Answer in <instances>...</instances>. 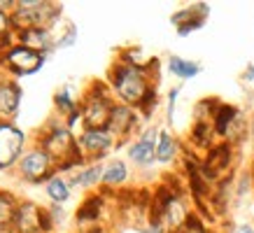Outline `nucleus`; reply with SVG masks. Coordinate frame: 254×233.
<instances>
[{
    "mask_svg": "<svg viewBox=\"0 0 254 233\" xmlns=\"http://www.w3.org/2000/svg\"><path fill=\"white\" fill-rule=\"evenodd\" d=\"M250 171H252V175H254V156H252V163H250Z\"/></svg>",
    "mask_w": 254,
    "mask_h": 233,
    "instance_id": "36",
    "label": "nucleus"
},
{
    "mask_svg": "<svg viewBox=\"0 0 254 233\" xmlns=\"http://www.w3.org/2000/svg\"><path fill=\"white\" fill-rule=\"evenodd\" d=\"M133 177L131 163L122 159V156H110L105 161V171H103V186L100 189H108V191H122L128 186Z\"/></svg>",
    "mask_w": 254,
    "mask_h": 233,
    "instance_id": "15",
    "label": "nucleus"
},
{
    "mask_svg": "<svg viewBox=\"0 0 254 233\" xmlns=\"http://www.w3.org/2000/svg\"><path fill=\"white\" fill-rule=\"evenodd\" d=\"M14 21H12V14L9 12H2L0 9V45L5 42V40L14 38Z\"/></svg>",
    "mask_w": 254,
    "mask_h": 233,
    "instance_id": "29",
    "label": "nucleus"
},
{
    "mask_svg": "<svg viewBox=\"0 0 254 233\" xmlns=\"http://www.w3.org/2000/svg\"><path fill=\"white\" fill-rule=\"evenodd\" d=\"M222 101L217 98V96H205V98H200L196 105H193V121H210L212 124V116L215 112L219 110Z\"/></svg>",
    "mask_w": 254,
    "mask_h": 233,
    "instance_id": "25",
    "label": "nucleus"
},
{
    "mask_svg": "<svg viewBox=\"0 0 254 233\" xmlns=\"http://www.w3.org/2000/svg\"><path fill=\"white\" fill-rule=\"evenodd\" d=\"M77 233H115V231H112L108 224H103V226H91V229H82V231H77Z\"/></svg>",
    "mask_w": 254,
    "mask_h": 233,
    "instance_id": "34",
    "label": "nucleus"
},
{
    "mask_svg": "<svg viewBox=\"0 0 254 233\" xmlns=\"http://www.w3.org/2000/svg\"><path fill=\"white\" fill-rule=\"evenodd\" d=\"M72 184H70L68 175H61V173H56L54 177L49 179L45 184V194L49 198V203H56V205H65V203L72 198Z\"/></svg>",
    "mask_w": 254,
    "mask_h": 233,
    "instance_id": "22",
    "label": "nucleus"
},
{
    "mask_svg": "<svg viewBox=\"0 0 254 233\" xmlns=\"http://www.w3.org/2000/svg\"><path fill=\"white\" fill-rule=\"evenodd\" d=\"M159 105H161V98H159V84H156V86H152L149 93L142 98V103L138 105V112L147 121V119H152V116H154V112L159 110Z\"/></svg>",
    "mask_w": 254,
    "mask_h": 233,
    "instance_id": "26",
    "label": "nucleus"
},
{
    "mask_svg": "<svg viewBox=\"0 0 254 233\" xmlns=\"http://www.w3.org/2000/svg\"><path fill=\"white\" fill-rule=\"evenodd\" d=\"M217 142V135H215V128L210 121H193L191 128H189V138H187V147L193 149L198 156H203L205 152L215 147Z\"/></svg>",
    "mask_w": 254,
    "mask_h": 233,
    "instance_id": "19",
    "label": "nucleus"
},
{
    "mask_svg": "<svg viewBox=\"0 0 254 233\" xmlns=\"http://www.w3.org/2000/svg\"><path fill=\"white\" fill-rule=\"evenodd\" d=\"M16 175L26 184H47L56 175V163L42 147L33 145L21 156V161L16 166Z\"/></svg>",
    "mask_w": 254,
    "mask_h": 233,
    "instance_id": "5",
    "label": "nucleus"
},
{
    "mask_svg": "<svg viewBox=\"0 0 254 233\" xmlns=\"http://www.w3.org/2000/svg\"><path fill=\"white\" fill-rule=\"evenodd\" d=\"M47 56L33 52L28 47H23L16 42L14 47H9L5 54H0V70L9 75V77H28V75H35L38 70L45 68Z\"/></svg>",
    "mask_w": 254,
    "mask_h": 233,
    "instance_id": "7",
    "label": "nucleus"
},
{
    "mask_svg": "<svg viewBox=\"0 0 254 233\" xmlns=\"http://www.w3.org/2000/svg\"><path fill=\"white\" fill-rule=\"evenodd\" d=\"M236 159H238V147L231 145V142H226V140H219L210 152L203 154V159H200V173H203V177L208 179L210 184H217L224 175L233 173Z\"/></svg>",
    "mask_w": 254,
    "mask_h": 233,
    "instance_id": "9",
    "label": "nucleus"
},
{
    "mask_svg": "<svg viewBox=\"0 0 254 233\" xmlns=\"http://www.w3.org/2000/svg\"><path fill=\"white\" fill-rule=\"evenodd\" d=\"M19 203H21V198H19L14 191L0 189V233H9Z\"/></svg>",
    "mask_w": 254,
    "mask_h": 233,
    "instance_id": "23",
    "label": "nucleus"
},
{
    "mask_svg": "<svg viewBox=\"0 0 254 233\" xmlns=\"http://www.w3.org/2000/svg\"><path fill=\"white\" fill-rule=\"evenodd\" d=\"M54 40H56V49H70V47H75V42H77V26L65 21L61 26V31L54 33Z\"/></svg>",
    "mask_w": 254,
    "mask_h": 233,
    "instance_id": "27",
    "label": "nucleus"
},
{
    "mask_svg": "<svg viewBox=\"0 0 254 233\" xmlns=\"http://www.w3.org/2000/svg\"><path fill=\"white\" fill-rule=\"evenodd\" d=\"M166 70L170 75L180 82H189V79L198 77L203 72V65L198 61H191V58H185V56H177V54H170L166 58Z\"/></svg>",
    "mask_w": 254,
    "mask_h": 233,
    "instance_id": "20",
    "label": "nucleus"
},
{
    "mask_svg": "<svg viewBox=\"0 0 254 233\" xmlns=\"http://www.w3.org/2000/svg\"><path fill=\"white\" fill-rule=\"evenodd\" d=\"M61 2L52 0H16V9L12 12L14 33L23 28H52L54 31L61 21Z\"/></svg>",
    "mask_w": 254,
    "mask_h": 233,
    "instance_id": "4",
    "label": "nucleus"
},
{
    "mask_svg": "<svg viewBox=\"0 0 254 233\" xmlns=\"http://www.w3.org/2000/svg\"><path fill=\"white\" fill-rule=\"evenodd\" d=\"M180 156H182V140L170 128H161L159 140H156V163L173 166V163H180Z\"/></svg>",
    "mask_w": 254,
    "mask_h": 233,
    "instance_id": "18",
    "label": "nucleus"
},
{
    "mask_svg": "<svg viewBox=\"0 0 254 233\" xmlns=\"http://www.w3.org/2000/svg\"><path fill=\"white\" fill-rule=\"evenodd\" d=\"M142 115H140L135 108H131V105H122V103H117L115 110H112V115H110V133L117 138V142H119V147H128V142H131L133 138H138V133L145 128L142 126Z\"/></svg>",
    "mask_w": 254,
    "mask_h": 233,
    "instance_id": "11",
    "label": "nucleus"
},
{
    "mask_svg": "<svg viewBox=\"0 0 254 233\" xmlns=\"http://www.w3.org/2000/svg\"><path fill=\"white\" fill-rule=\"evenodd\" d=\"M21 98H23V89L14 77L5 75L0 70V119H14L21 110Z\"/></svg>",
    "mask_w": 254,
    "mask_h": 233,
    "instance_id": "14",
    "label": "nucleus"
},
{
    "mask_svg": "<svg viewBox=\"0 0 254 233\" xmlns=\"http://www.w3.org/2000/svg\"><path fill=\"white\" fill-rule=\"evenodd\" d=\"M236 233H254V224H240Z\"/></svg>",
    "mask_w": 254,
    "mask_h": 233,
    "instance_id": "35",
    "label": "nucleus"
},
{
    "mask_svg": "<svg viewBox=\"0 0 254 233\" xmlns=\"http://www.w3.org/2000/svg\"><path fill=\"white\" fill-rule=\"evenodd\" d=\"M161 128L159 126H145L126 147V161L140 173H149L156 166V140Z\"/></svg>",
    "mask_w": 254,
    "mask_h": 233,
    "instance_id": "10",
    "label": "nucleus"
},
{
    "mask_svg": "<svg viewBox=\"0 0 254 233\" xmlns=\"http://www.w3.org/2000/svg\"><path fill=\"white\" fill-rule=\"evenodd\" d=\"M240 79H243L245 84H252L254 82V63H247L245 70H243V75H240Z\"/></svg>",
    "mask_w": 254,
    "mask_h": 233,
    "instance_id": "33",
    "label": "nucleus"
},
{
    "mask_svg": "<svg viewBox=\"0 0 254 233\" xmlns=\"http://www.w3.org/2000/svg\"><path fill=\"white\" fill-rule=\"evenodd\" d=\"M140 233H168V231H166V226L159 224V222H149V219H145V222L140 224Z\"/></svg>",
    "mask_w": 254,
    "mask_h": 233,
    "instance_id": "31",
    "label": "nucleus"
},
{
    "mask_svg": "<svg viewBox=\"0 0 254 233\" xmlns=\"http://www.w3.org/2000/svg\"><path fill=\"white\" fill-rule=\"evenodd\" d=\"M16 42L42 56H49L56 52V40L52 28H23L16 33Z\"/></svg>",
    "mask_w": 254,
    "mask_h": 233,
    "instance_id": "16",
    "label": "nucleus"
},
{
    "mask_svg": "<svg viewBox=\"0 0 254 233\" xmlns=\"http://www.w3.org/2000/svg\"><path fill=\"white\" fill-rule=\"evenodd\" d=\"M112 201H115V191H108V189H98V191L86 194L84 198H82V203L77 205V210H75L77 231L105 224L110 210H112V205H110Z\"/></svg>",
    "mask_w": 254,
    "mask_h": 233,
    "instance_id": "6",
    "label": "nucleus"
},
{
    "mask_svg": "<svg viewBox=\"0 0 254 233\" xmlns=\"http://www.w3.org/2000/svg\"><path fill=\"white\" fill-rule=\"evenodd\" d=\"M47 210H49V215H52V219H54V224L59 226L65 219V210H63V205H56V203H49L47 205Z\"/></svg>",
    "mask_w": 254,
    "mask_h": 233,
    "instance_id": "32",
    "label": "nucleus"
},
{
    "mask_svg": "<svg viewBox=\"0 0 254 233\" xmlns=\"http://www.w3.org/2000/svg\"><path fill=\"white\" fill-rule=\"evenodd\" d=\"M205 21H208V19H191V21L182 23V26H177L175 31H177V35H180V38H187V35H191V33L200 31V28L205 26Z\"/></svg>",
    "mask_w": 254,
    "mask_h": 233,
    "instance_id": "30",
    "label": "nucleus"
},
{
    "mask_svg": "<svg viewBox=\"0 0 254 233\" xmlns=\"http://www.w3.org/2000/svg\"><path fill=\"white\" fill-rule=\"evenodd\" d=\"M26 145V131L9 119H0V173H7L19 166L21 156L28 149Z\"/></svg>",
    "mask_w": 254,
    "mask_h": 233,
    "instance_id": "8",
    "label": "nucleus"
},
{
    "mask_svg": "<svg viewBox=\"0 0 254 233\" xmlns=\"http://www.w3.org/2000/svg\"><path fill=\"white\" fill-rule=\"evenodd\" d=\"M103 171H105V161H89L84 168H79L77 173L68 175L72 189H84L91 194L93 189L98 191L103 186Z\"/></svg>",
    "mask_w": 254,
    "mask_h": 233,
    "instance_id": "17",
    "label": "nucleus"
},
{
    "mask_svg": "<svg viewBox=\"0 0 254 233\" xmlns=\"http://www.w3.org/2000/svg\"><path fill=\"white\" fill-rule=\"evenodd\" d=\"M117 98L105 79H93L84 86L79 108H82V128H108L110 115Z\"/></svg>",
    "mask_w": 254,
    "mask_h": 233,
    "instance_id": "3",
    "label": "nucleus"
},
{
    "mask_svg": "<svg viewBox=\"0 0 254 233\" xmlns=\"http://www.w3.org/2000/svg\"><path fill=\"white\" fill-rule=\"evenodd\" d=\"M115 93L117 103L122 105H131V108L138 110V105L142 103L149 89L156 86V82L147 70H140V68H133V65H126L122 61H112L108 70V79H105Z\"/></svg>",
    "mask_w": 254,
    "mask_h": 233,
    "instance_id": "1",
    "label": "nucleus"
},
{
    "mask_svg": "<svg viewBox=\"0 0 254 233\" xmlns=\"http://www.w3.org/2000/svg\"><path fill=\"white\" fill-rule=\"evenodd\" d=\"M79 98H82V96H77V93H75V86H72V84L61 86V89L54 93L56 116H61L63 121H65L70 115H75V112L79 110Z\"/></svg>",
    "mask_w": 254,
    "mask_h": 233,
    "instance_id": "21",
    "label": "nucleus"
},
{
    "mask_svg": "<svg viewBox=\"0 0 254 233\" xmlns=\"http://www.w3.org/2000/svg\"><path fill=\"white\" fill-rule=\"evenodd\" d=\"M180 86H173L168 91V96H166V124L173 128V124H175V108H177V98H180Z\"/></svg>",
    "mask_w": 254,
    "mask_h": 233,
    "instance_id": "28",
    "label": "nucleus"
},
{
    "mask_svg": "<svg viewBox=\"0 0 254 233\" xmlns=\"http://www.w3.org/2000/svg\"><path fill=\"white\" fill-rule=\"evenodd\" d=\"M208 16H210V5L208 2H193V5H187V7L173 12V14H170V23L177 28V26L191 21V19H208Z\"/></svg>",
    "mask_w": 254,
    "mask_h": 233,
    "instance_id": "24",
    "label": "nucleus"
},
{
    "mask_svg": "<svg viewBox=\"0 0 254 233\" xmlns=\"http://www.w3.org/2000/svg\"><path fill=\"white\" fill-rule=\"evenodd\" d=\"M79 149L86 156V161H105L112 152L119 149L117 138L110 133V128H82L77 135Z\"/></svg>",
    "mask_w": 254,
    "mask_h": 233,
    "instance_id": "12",
    "label": "nucleus"
},
{
    "mask_svg": "<svg viewBox=\"0 0 254 233\" xmlns=\"http://www.w3.org/2000/svg\"><path fill=\"white\" fill-rule=\"evenodd\" d=\"M35 145L45 149L47 154L54 159L56 166H61V163L70 161V159L84 156L82 149H79L75 131H70L61 116H49L47 119L45 126L40 128L38 138H35Z\"/></svg>",
    "mask_w": 254,
    "mask_h": 233,
    "instance_id": "2",
    "label": "nucleus"
},
{
    "mask_svg": "<svg viewBox=\"0 0 254 233\" xmlns=\"http://www.w3.org/2000/svg\"><path fill=\"white\" fill-rule=\"evenodd\" d=\"M45 210L35 201H21L9 233H45Z\"/></svg>",
    "mask_w": 254,
    "mask_h": 233,
    "instance_id": "13",
    "label": "nucleus"
}]
</instances>
